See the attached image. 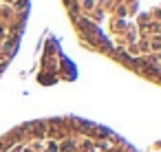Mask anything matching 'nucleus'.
I'll return each mask as SVG.
<instances>
[{"instance_id":"obj_1","label":"nucleus","mask_w":161,"mask_h":152,"mask_svg":"<svg viewBox=\"0 0 161 152\" xmlns=\"http://www.w3.org/2000/svg\"><path fill=\"white\" fill-rule=\"evenodd\" d=\"M75 29L95 49L161 77V0H64Z\"/></svg>"}]
</instances>
